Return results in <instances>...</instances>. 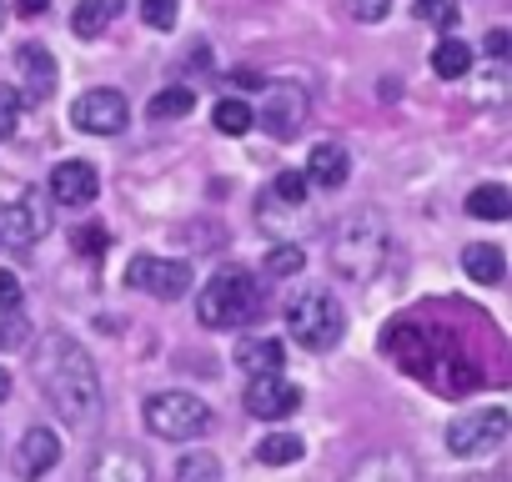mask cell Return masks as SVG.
I'll use <instances>...</instances> for the list:
<instances>
[{
    "label": "cell",
    "instance_id": "obj_16",
    "mask_svg": "<svg viewBox=\"0 0 512 482\" xmlns=\"http://www.w3.org/2000/svg\"><path fill=\"white\" fill-rule=\"evenodd\" d=\"M236 367H241L246 377L282 372V367H287V347H282L277 337H246V342L236 347Z\"/></svg>",
    "mask_w": 512,
    "mask_h": 482
},
{
    "label": "cell",
    "instance_id": "obj_18",
    "mask_svg": "<svg viewBox=\"0 0 512 482\" xmlns=\"http://www.w3.org/2000/svg\"><path fill=\"white\" fill-rule=\"evenodd\" d=\"M61 462V437L51 432V427H31L26 437H21V472H51Z\"/></svg>",
    "mask_w": 512,
    "mask_h": 482
},
{
    "label": "cell",
    "instance_id": "obj_1",
    "mask_svg": "<svg viewBox=\"0 0 512 482\" xmlns=\"http://www.w3.org/2000/svg\"><path fill=\"white\" fill-rule=\"evenodd\" d=\"M31 372L71 427L91 432L101 422V372L81 342H71L66 332H46L31 352Z\"/></svg>",
    "mask_w": 512,
    "mask_h": 482
},
{
    "label": "cell",
    "instance_id": "obj_14",
    "mask_svg": "<svg viewBox=\"0 0 512 482\" xmlns=\"http://www.w3.org/2000/svg\"><path fill=\"white\" fill-rule=\"evenodd\" d=\"M16 71L26 76V96H36V101H46V96H56V81H61V71H56V56L46 51V46H21L16 51Z\"/></svg>",
    "mask_w": 512,
    "mask_h": 482
},
{
    "label": "cell",
    "instance_id": "obj_21",
    "mask_svg": "<svg viewBox=\"0 0 512 482\" xmlns=\"http://www.w3.org/2000/svg\"><path fill=\"white\" fill-rule=\"evenodd\" d=\"M467 211L482 216V221H507V216H512V191L497 186V181H487V186H477V191L467 196Z\"/></svg>",
    "mask_w": 512,
    "mask_h": 482
},
{
    "label": "cell",
    "instance_id": "obj_25",
    "mask_svg": "<svg viewBox=\"0 0 512 482\" xmlns=\"http://www.w3.org/2000/svg\"><path fill=\"white\" fill-rule=\"evenodd\" d=\"M297 457H302V437H292V432H267L256 442V462H267V467H287Z\"/></svg>",
    "mask_w": 512,
    "mask_h": 482
},
{
    "label": "cell",
    "instance_id": "obj_12",
    "mask_svg": "<svg viewBox=\"0 0 512 482\" xmlns=\"http://www.w3.org/2000/svg\"><path fill=\"white\" fill-rule=\"evenodd\" d=\"M382 352H392L407 372H427L432 362H437V352H432V337L417 327V322H392L387 332H382Z\"/></svg>",
    "mask_w": 512,
    "mask_h": 482
},
{
    "label": "cell",
    "instance_id": "obj_24",
    "mask_svg": "<svg viewBox=\"0 0 512 482\" xmlns=\"http://www.w3.org/2000/svg\"><path fill=\"white\" fill-rule=\"evenodd\" d=\"M427 372H432L437 392H447V397H457V392H472V387L482 382V372H477V367H467V362H432Z\"/></svg>",
    "mask_w": 512,
    "mask_h": 482
},
{
    "label": "cell",
    "instance_id": "obj_35",
    "mask_svg": "<svg viewBox=\"0 0 512 482\" xmlns=\"http://www.w3.org/2000/svg\"><path fill=\"white\" fill-rule=\"evenodd\" d=\"M76 241H81V252H86V257H101V252H106V231H101V226H86Z\"/></svg>",
    "mask_w": 512,
    "mask_h": 482
},
{
    "label": "cell",
    "instance_id": "obj_15",
    "mask_svg": "<svg viewBox=\"0 0 512 482\" xmlns=\"http://www.w3.org/2000/svg\"><path fill=\"white\" fill-rule=\"evenodd\" d=\"M347 176H352V156H347L342 146H332V141L312 146V156H307V181H312V186L337 191V186H347Z\"/></svg>",
    "mask_w": 512,
    "mask_h": 482
},
{
    "label": "cell",
    "instance_id": "obj_26",
    "mask_svg": "<svg viewBox=\"0 0 512 482\" xmlns=\"http://www.w3.org/2000/svg\"><path fill=\"white\" fill-rule=\"evenodd\" d=\"M211 121H216V131L221 136H246L251 131V106L246 101H236V96H226V101H216V111H211Z\"/></svg>",
    "mask_w": 512,
    "mask_h": 482
},
{
    "label": "cell",
    "instance_id": "obj_33",
    "mask_svg": "<svg viewBox=\"0 0 512 482\" xmlns=\"http://www.w3.org/2000/svg\"><path fill=\"white\" fill-rule=\"evenodd\" d=\"M347 11H352L357 21L377 26V21H387V11H392V0H347Z\"/></svg>",
    "mask_w": 512,
    "mask_h": 482
},
{
    "label": "cell",
    "instance_id": "obj_22",
    "mask_svg": "<svg viewBox=\"0 0 512 482\" xmlns=\"http://www.w3.org/2000/svg\"><path fill=\"white\" fill-rule=\"evenodd\" d=\"M432 71H437L442 81L467 76V71H472V46H467V41H442V46H432Z\"/></svg>",
    "mask_w": 512,
    "mask_h": 482
},
{
    "label": "cell",
    "instance_id": "obj_23",
    "mask_svg": "<svg viewBox=\"0 0 512 482\" xmlns=\"http://www.w3.org/2000/svg\"><path fill=\"white\" fill-rule=\"evenodd\" d=\"M307 171H282L277 181H272V191H262V201L267 206H292V211H302L307 206Z\"/></svg>",
    "mask_w": 512,
    "mask_h": 482
},
{
    "label": "cell",
    "instance_id": "obj_36",
    "mask_svg": "<svg viewBox=\"0 0 512 482\" xmlns=\"http://www.w3.org/2000/svg\"><path fill=\"white\" fill-rule=\"evenodd\" d=\"M16 11L31 21V16H46V11H51V0H16Z\"/></svg>",
    "mask_w": 512,
    "mask_h": 482
},
{
    "label": "cell",
    "instance_id": "obj_4",
    "mask_svg": "<svg viewBox=\"0 0 512 482\" xmlns=\"http://www.w3.org/2000/svg\"><path fill=\"white\" fill-rule=\"evenodd\" d=\"M287 327H292V342L307 347V352H332L347 332V312L332 292H302L292 307H287Z\"/></svg>",
    "mask_w": 512,
    "mask_h": 482
},
{
    "label": "cell",
    "instance_id": "obj_6",
    "mask_svg": "<svg viewBox=\"0 0 512 482\" xmlns=\"http://www.w3.org/2000/svg\"><path fill=\"white\" fill-rule=\"evenodd\" d=\"M507 427H512L507 407H472L467 417H457L447 427V447L457 457H487V452H497L507 442Z\"/></svg>",
    "mask_w": 512,
    "mask_h": 482
},
{
    "label": "cell",
    "instance_id": "obj_19",
    "mask_svg": "<svg viewBox=\"0 0 512 482\" xmlns=\"http://www.w3.org/2000/svg\"><path fill=\"white\" fill-rule=\"evenodd\" d=\"M116 11H121V0H81V6L71 11V31H76L81 41H96V36L116 21Z\"/></svg>",
    "mask_w": 512,
    "mask_h": 482
},
{
    "label": "cell",
    "instance_id": "obj_10",
    "mask_svg": "<svg viewBox=\"0 0 512 482\" xmlns=\"http://www.w3.org/2000/svg\"><path fill=\"white\" fill-rule=\"evenodd\" d=\"M46 231H51V206H46L41 191H26L0 211V236H6L11 247H31V241H41Z\"/></svg>",
    "mask_w": 512,
    "mask_h": 482
},
{
    "label": "cell",
    "instance_id": "obj_7",
    "mask_svg": "<svg viewBox=\"0 0 512 482\" xmlns=\"http://www.w3.org/2000/svg\"><path fill=\"white\" fill-rule=\"evenodd\" d=\"M126 287L156 297V302H181L191 292V267L186 262H166V257H136L126 267Z\"/></svg>",
    "mask_w": 512,
    "mask_h": 482
},
{
    "label": "cell",
    "instance_id": "obj_38",
    "mask_svg": "<svg viewBox=\"0 0 512 482\" xmlns=\"http://www.w3.org/2000/svg\"><path fill=\"white\" fill-rule=\"evenodd\" d=\"M6 397H11V372L0 367V402H6Z\"/></svg>",
    "mask_w": 512,
    "mask_h": 482
},
{
    "label": "cell",
    "instance_id": "obj_34",
    "mask_svg": "<svg viewBox=\"0 0 512 482\" xmlns=\"http://www.w3.org/2000/svg\"><path fill=\"white\" fill-rule=\"evenodd\" d=\"M417 16L422 21H437V26H452L457 21V6H452V0H417Z\"/></svg>",
    "mask_w": 512,
    "mask_h": 482
},
{
    "label": "cell",
    "instance_id": "obj_20",
    "mask_svg": "<svg viewBox=\"0 0 512 482\" xmlns=\"http://www.w3.org/2000/svg\"><path fill=\"white\" fill-rule=\"evenodd\" d=\"M191 106H196V91L191 86H166V91H156L146 101V116L151 121H181V116H191Z\"/></svg>",
    "mask_w": 512,
    "mask_h": 482
},
{
    "label": "cell",
    "instance_id": "obj_29",
    "mask_svg": "<svg viewBox=\"0 0 512 482\" xmlns=\"http://www.w3.org/2000/svg\"><path fill=\"white\" fill-rule=\"evenodd\" d=\"M176 477H181V482L221 477V462H216V457H206V452H191V457H181V462H176Z\"/></svg>",
    "mask_w": 512,
    "mask_h": 482
},
{
    "label": "cell",
    "instance_id": "obj_17",
    "mask_svg": "<svg viewBox=\"0 0 512 482\" xmlns=\"http://www.w3.org/2000/svg\"><path fill=\"white\" fill-rule=\"evenodd\" d=\"M462 272L477 282V287H497L507 277V257L497 241H472V247L462 252Z\"/></svg>",
    "mask_w": 512,
    "mask_h": 482
},
{
    "label": "cell",
    "instance_id": "obj_37",
    "mask_svg": "<svg viewBox=\"0 0 512 482\" xmlns=\"http://www.w3.org/2000/svg\"><path fill=\"white\" fill-rule=\"evenodd\" d=\"M487 56H492V61L507 56V31H492V36H487Z\"/></svg>",
    "mask_w": 512,
    "mask_h": 482
},
{
    "label": "cell",
    "instance_id": "obj_2",
    "mask_svg": "<svg viewBox=\"0 0 512 482\" xmlns=\"http://www.w3.org/2000/svg\"><path fill=\"white\" fill-rule=\"evenodd\" d=\"M387 247H392V231H387L382 211L362 206V211L342 216L332 231V267L347 282H372L387 262Z\"/></svg>",
    "mask_w": 512,
    "mask_h": 482
},
{
    "label": "cell",
    "instance_id": "obj_30",
    "mask_svg": "<svg viewBox=\"0 0 512 482\" xmlns=\"http://www.w3.org/2000/svg\"><path fill=\"white\" fill-rule=\"evenodd\" d=\"M176 6H181V0H141V21L151 31H171L176 26Z\"/></svg>",
    "mask_w": 512,
    "mask_h": 482
},
{
    "label": "cell",
    "instance_id": "obj_28",
    "mask_svg": "<svg viewBox=\"0 0 512 482\" xmlns=\"http://www.w3.org/2000/svg\"><path fill=\"white\" fill-rule=\"evenodd\" d=\"M21 111H26V91H16V86H0V141H11V136H16Z\"/></svg>",
    "mask_w": 512,
    "mask_h": 482
},
{
    "label": "cell",
    "instance_id": "obj_32",
    "mask_svg": "<svg viewBox=\"0 0 512 482\" xmlns=\"http://www.w3.org/2000/svg\"><path fill=\"white\" fill-rule=\"evenodd\" d=\"M21 302H26V287H21V277L0 267V312H21Z\"/></svg>",
    "mask_w": 512,
    "mask_h": 482
},
{
    "label": "cell",
    "instance_id": "obj_13",
    "mask_svg": "<svg viewBox=\"0 0 512 482\" xmlns=\"http://www.w3.org/2000/svg\"><path fill=\"white\" fill-rule=\"evenodd\" d=\"M96 191H101V176H96L91 161H61V166L51 171V196H56L61 206H91Z\"/></svg>",
    "mask_w": 512,
    "mask_h": 482
},
{
    "label": "cell",
    "instance_id": "obj_8",
    "mask_svg": "<svg viewBox=\"0 0 512 482\" xmlns=\"http://www.w3.org/2000/svg\"><path fill=\"white\" fill-rule=\"evenodd\" d=\"M126 116H131L126 96H121V91H106V86L71 101V121H76L81 131H91V136H116V131H126Z\"/></svg>",
    "mask_w": 512,
    "mask_h": 482
},
{
    "label": "cell",
    "instance_id": "obj_3",
    "mask_svg": "<svg viewBox=\"0 0 512 482\" xmlns=\"http://www.w3.org/2000/svg\"><path fill=\"white\" fill-rule=\"evenodd\" d=\"M251 312H256V282H251V272H241V267H221V272L196 292V317H201V327H211V332L246 327Z\"/></svg>",
    "mask_w": 512,
    "mask_h": 482
},
{
    "label": "cell",
    "instance_id": "obj_5",
    "mask_svg": "<svg viewBox=\"0 0 512 482\" xmlns=\"http://www.w3.org/2000/svg\"><path fill=\"white\" fill-rule=\"evenodd\" d=\"M146 427L166 442H191L211 432V407L191 392H151L146 397Z\"/></svg>",
    "mask_w": 512,
    "mask_h": 482
},
{
    "label": "cell",
    "instance_id": "obj_31",
    "mask_svg": "<svg viewBox=\"0 0 512 482\" xmlns=\"http://www.w3.org/2000/svg\"><path fill=\"white\" fill-rule=\"evenodd\" d=\"M21 342H31V322L16 317V312H6V317H0V352H11Z\"/></svg>",
    "mask_w": 512,
    "mask_h": 482
},
{
    "label": "cell",
    "instance_id": "obj_9",
    "mask_svg": "<svg viewBox=\"0 0 512 482\" xmlns=\"http://www.w3.org/2000/svg\"><path fill=\"white\" fill-rule=\"evenodd\" d=\"M302 407V387L287 382L282 372H262V377H251L246 387V412L251 417H262V422H282Z\"/></svg>",
    "mask_w": 512,
    "mask_h": 482
},
{
    "label": "cell",
    "instance_id": "obj_11",
    "mask_svg": "<svg viewBox=\"0 0 512 482\" xmlns=\"http://www.w3.org/2000/svg\"><path fill=\"white\" fill-rule=\"evenodd\" d=\"M307 111H312L307 91H302V86H292V81H282V86H272V96H267L262 126H267L277 141H292V136L307 126Z\"/></svg>",
    "mask_w": 512,
    "mask_h": 482
},
{
    "label": "cell",
    "instance_id": "obj_27",
    "mask_svg": "<svg viewBox=\"0 0 512 482\" xmlns=\"http://www.w3.org/2000/svg\"><path fill=\"white\" fill-rule=\"evenodd\" d=\"M307 267V252L297 247V241H277V247L267 252V277H292Z\"/></svg>",
    "mask_w": 512,
    "mask_h": 482
}]
</instances>
